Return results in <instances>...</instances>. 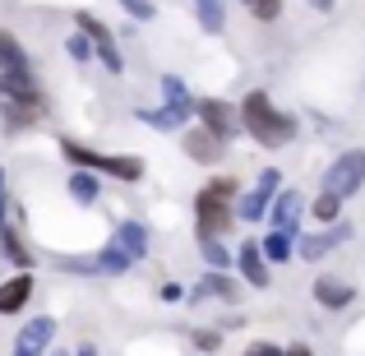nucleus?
Here are the masks:
<instances>
[{"mask_svg":"<svg viewBox=\"0 0 365 356\" xmlns=\"http://www.w3.org/2000/svg\"><path fill=\"white\" fill-rule=\"evenodd\" d=\"M46 111V98H42V83L33 79V70H5L0 74V121L5 130H28L37 116Z\"/></svg>","mask_w":365,"mask_h":356,"instance_id":"obj_1","label":"nucleus"},{"mask_svg":"<svg viewBox=\"0 0 365 356\" xmlns=\"http://www.w3.org/2000/svg\"><path fill=\"white\" fill-rule=\"evenodd\" d=\"M236 121H241V130L255 143H264V148H282V143L296 139V116L277 111L268 93H250V98L241 102V116Z\"/></svg>","mask_w":365,"mask_h":356,"instance_id":"obj_2","label":"nucleus"},{"mask_svg":"<svg viewBox=\"0 0 365 356\" xmlns=\"http://www.w3.org/2000/svg\"><path fill=\"white\" fill-rule=\"evenodd\" d=\"M232 195H236V180L232 176H217L199 190L195 199V218H199V240H217L232 227Z\"/></svg>","mask_w":365,"mask_h":356,"instance_id":"obj_3","label":"nucleus"},{"mask_svg":"<svg viewBox=\"0 0 365 356\" xmlns=\"http://www.w3.org/2000/svg\"><path fill=\"white\" fill-rule=\"evenodd\" d=\"M61 153H65L70 162H79V167H88V171H102V176H116V180H143V158L93 153V148H83V143H65V139H61Z\"/></svg>","mask_w":365,"mask_h":356,"instance_id":"obj_4","label":"nucleus"},{"mask_svg":"<svg viewBox=\"0 0 365 356\" xmlns=\"http://www.w3.org/2000/svg\"><path fill=\"white\" fill-rule=\"evenodd\" d=\"M361 185H365V153H361V148L342 153V158L333 162L329 171H324V195H333V199L356 195Z\"/></svg>","mask_w":365,"mask_h":356,"instance_id":"obj_5","label":"nucleus"},{"mask_svg":"<svg viewBox=\"0 0 365 356\" xmlns=\"http://www.w3.org/2000/svg\"><path fill=\"white\" fill-rule=\"evenodd\" d=\"M277 190H282V176H277V171L268 167L264 176L255 180V190H250L241 204L232 208V218H241V223H259V218L268 213V204H273V195H277Z\"/></svg>","mask_w":365,"mask_h":356,"instance_id":"obj_6","label":"nucleus"},{"mask_svg":"<svg viewBox=\"0 0 365 356\" xmlns=\"http://www.w3.org/2000/svg\"><path fill=\"white\" fill-rule=\"evenodd\" d=\"M195 111H199L204 130L213 134L217 143H227V139H236V134H241V121H236V111L227 107L222 98H204V102H195Z\"/></svg>","mask_w":365,"mask_h":356,"instance_id":"obj_7","label":"nucleus"},{"mask_svg":"<svg viewBox=\"0 0 365 356\" xmlns=\"http://www.w3.org/2000/svg\"><path fill=\"white\" fill-rule=\"evenodd\" d=\"M79 33H83V37H88V42H93V56H102V65H107L111 74H120V70H125V61H120V46H116V37H111L107 28H102L98 19H93V14H79Z\"/></svg>","mask_w":365,"mask_h":356,"instance_id":"obj_8","label":"nucleus"},{"mask_svg":"<svg viewBox=\"0 0 365 356\" xmlns=\"http://www.w3.org/2000/svg\"><path fill=\"white\" fill-rule=\"evenodd\" d=\"M51 333H56V320H46V315L28 320L24 329H19V338H14V356H42L46 342H51Z\"/></svg>","mask_w":365,"mask_h":356,"instance_id":"obj_9","label":"nucleus"},{"mask_svg":"<svg viewBox=\"0 0 365 356\" xmlns=\"http://www.w3.org/2000/svg\"><path fill=\"white\" fill-rule=\"evenodd\" d=\"M301 208H305V199L296 195V190H277L273 204H268V213H273V232H296Z\"/></svg>","mask_w":365,"mask_h":356,"instance_id":"obj_10","label":"nucleus"},{"mask_svg":"<svg viewBox=\"0 0 365 356\" xmlns=\"http://www.w3.org/2000/svg\"><path fill=\"white\" fill-rule=\"evenodd\" d=\"M190 116H195V102H167L162 111H139V121L143 125H153V130H162V134H171V130H180Z\"/></svg>","mask_w":365,"mask_h":356,"instance_id":"obj_11","label":"nucleus"},{"mask_svg":"<svg viewBox=\"0 0 365 356\" xmlns=\"http://www.w3.org/2000/svg\"><path fill=\"white\" fill-rule=\"evenodd\" d=\"M314 301H319L324 310H347V305L356 301V287L338 283V278H319V283H314Z\"/></svg>","mask_w":365,"mask_h":356,"instance_id":"obj_12","label":"nucleus"},{"mask_svg":"<svg viewBox=\"0 0 365 356\" xmlns=\"http://www.w3.org/2000/svg\"><path fill=\"white\" fill-rule=\"evenodd\" d=\"M28 296H33V278H28V273H19V278H9V283H0V315L24 310Z\"/></svg>","mask_w":365,"mask_h":356,"instance_id":"obj_13","label":"nucleus"},{"mask_svg":"<svg viewBox=\"0 0 365 356\" xmlns=\"http://www.w3.org/2000/svg\"><path fill=\"white\" fill-rule=\"evenodd\" d=\"M236 264H241V273H245L250 287H268V283H273V278H268V264H264V255H259L255 240H245V245H241V259H236Z\"/></svg>","mask_w":365,"mask_h":356,"instance_id":"obj_14","label":"nucleus"},{"mask_svg":"<svg viewBox=\"0 0 365 356\" xmlns=\"http://www.w3.org/2000/svg\"><path fill=\"white\" fill-rule=\"evenodd\" d=\"M111 245H120L130 259H143L148 255V232H143V223H120L116 236H111Z\"/></svg>","mask_w":365,"mask_h":356,"instance_id":"obj_15","label":"nucleus"},{"mask_svg":"<svg viewBox=\"0 0 365 356\" xmlns=\"http://www.w3.org/2000/svg\"><path fill=\"white\" fill-rule=\"evenodd\" d=\"M259 255H264V264H282V259L296 255V232H268L264 245H259Z\"/></svg>","mask_w":365,"mask_h":356,"instance_id":"obj_16","label":"nucleus"},{"mask_svg":"<svg viewBox=\"0 0 365 356\" xmlns=\"http://www.w3.org/2000/svg\"><path fill=\"white\" fill-rule=\"evenodd\" d=\"M347 240V227H333V232H319V236H305V245H296V255H305V259H319V255H329L333 245H342Z\"/></svg>","mask_w":365,"mask_h":356,"instance_id":"obj_17","label":"nucleus"},{"mask_svg":"<svg viewBox=\"0 0 365 356\" xmlns=\"http://www.w3.org/2000/svg\"><path fill=\"white\" fill-rule=\"evenodd\" d=\"M130 264H134V259L125 255L120 245H111V240H107V245L98 250V255H93V273H125Z\"/></svg>","mask_w":365,"mask_h":356,"instance_id":"obj_18","label":"nucleus"},{"mask_svg":"<svg viewBox=\"0 0 365 356\" xmlns=\"http://www.w3.org/2000/svg\"><path fill=\"white\" fill-rule=\"evenodd\" d=\"M185 148H190V158H199V162H213L217 153H222V143H217L208 130H190V134H185Z\"/></svg>","mask_w":365,"mask_h":356,"instance_id":"obj_19","label":"nucleus"},{"mask_svg":"<svg viewBox=\"0 0 365 356\" xmlns=\"http://www.w3.org/2000/svg\"><path fill=\"white\" fill-rule=\"evenodd\" d=\"M195 9H199V24L208 33H222L227 28V0H195Z\"/></svg>","mask_w":365,"mask_h":356,"instance_id":"obj_20","label":"nucleus"},{"mask_svg":"<svg viewBox=\"0 0 365 356\" xmlns=\"http://www.w3.org/2000/svg\"><path fill=\"white\" fill-rule=\"evenodd\" d=\"M24 65H28V56H24V46H19V37H9L5 28H0V74L24 70Z\"/></svg>","mask_w":365,"mask_h":356,"instance_id":"obj_21","label":"nucleus"},{"mask_svg":"<svg viewBox=\"0 0 365 356\" xmlns=\"http://www.w3.org/2000/svg\"><path fill=\"white\" fill-rule=\"evenodd\" d=\"M199 296H222V301H236V296H241V287H236L232 278H222V273L213 268V273L199 283Z\"/></svg>","mask_w":365,"mask_h":356,"instance_id":"obj_22","label":"nucleus"},{"mask_svg":"<svg viewBox=\"0 0 365 356\" xmlns=\"http://www.w3.org/2000/svg\"><path fill=\"white\" fill-rule=\"evenodd\" d=\"M0 240H5V255H9V259H14V264H19V273H28V264H33V255H28L24 236H19L14 227H5V232H0Z\"/></svg>","mask_w":365,"mask_h":356,"instance_id":"obj_23","label":"nucleus"},{"mask_svg":"<svg viewBox=\"0 0 365 356\" xmlns=\"http://www.w3.org/2000/svg\"><path fill=\"white\" fill-rule=\"evenodd\" d=\"M70 195L79 199V204H93V199H98V180H93L88 171H74L70 176Z\"/></svg>","mask_w":365,"mask_h":356,"instance_id":"obj_24","label":"nucleus"},{"mask_svg":"<svg viewBox=\"0 0 365 356\" xmlns=\"http://www.w3.org/2000/svg\"><path fill=\"white\" fill-rule=\"evenodd\" d=\"M310 213L319 218V223H338V213H342V199H333V195H324V190H319V199L310 204Z\"/></svg>","mask_w":365,"mask_h":356,"instance_id":"obj_25","label":"nucleus"},{"mask_svg":"<svg viewBox=\"0 0 365 356\" xmlns=\"http://www.w3.org/2000/svg\"><path fill=\"white\" fill-rule=\"evenodd\" d=\"M241 5H250V14H255L259 24H273V19L282 14V0H241Z\"/></svg>","mask_w":365,"mask_h":356,"instance_id":"obj_26","label":"nucleus"},{"mask_svg":"<svg viewBox=\"0 0 365 356\" xmlns=\"http://www.w3.org/2000/svg\"><path fill=\"white\" fill-rule=\"evenodd\" d=\"M199 250H204V259H208V268H217V273H222L227 264H232V255H227L222 245H217V240H199Z\"/></svg>","mask_w":365,"mask_h":356,"instance_id":"obj_27","label":"nucleus"},{"mask_svg":"<svg viewBox=\"0 0 365 356\" xmlns=\"http://www.w3.org/2000/svg\"><path fill=\"white\" fill-rule=\"evenodd\" d=\"M162 93H167V102H190V88L176 79V74H162Z\"/></svg>","mask_w":365,"mask_h":356,"instance_id":"obj_28","label":"nucleus"},{"mask_svg":"<svg viewBox=\"0 0 365 356\" xmlns=\"http://www.w3.org/2000/svg\"><path fill=\"white\" fill-rule=\"evenodd\" d=\"M195 347L199 352H217V347H222V333H217V329H199L195 333Z\"/></svg>","mask_w":365,"mask_h":356,"instance_id":"obj_29","label":"nucleus"},{"mask_svg":"<svg viewBox=\"0 0 365 356\" xmlns=\"http://www.w3.org/2000/svg\"><path fill=\"white\" fill-rule=\"evenodd\" d=\"M70 56H74L79 65H83V61H93V42H88L83 33H79V37H70Z\"/></svg>","mask_w":365,"mask_h":356,"instance_id":"obj_30","label":"nucleus"},{"mask_svg":"<svg viewBox=\"0 0 365 356\" xmlns=\"http://www.w3.org/2000/svg\"><path fill=\"white\" fill-rule=\"evenodd\" d=\"M120 5L130 9V14L139 19V24H143V19H153V14H158V9H153V0H120Z\"/></svg>","mask_w":365,"mask_h":356,"instance_id":"obj_31","label":"nucleus"},{"mask_svg":"<svg viewBox=\"0 0 365 356\" xmlns=\"http://www.w3.org/2000/svg\"><path fill=\"white\" fill-rule=\"evenodd\" d=\"M245 356H287V347H277V342H250Z\"/></svg>","mask_w":365,"mask_h":356,"instance_id":"obj_32","label":"nucleus"},{"mask_svg":"<svg viewBox=\"0 0 365 356\" xmlns=\"http://www.w3.org/2000/svg\"><path fill=\"white\" fill-rule=\"evenodd\" d=\"M158 296H162V301H180V296H185V292H180V287H176V283H167V287H162V292H158Z\"/></svg>","mask_w":365,"mask_h":356,"instance_id":"obj_33","label":"nucleus"},{"mask_svg":"<svg viewBox=\"0 0 365 356\" xmlns=\"http://www.w3.org/2000/svg\"><path fill=\"white\" fill-rule=\"evenodd\" d=\"M287 356H314V352L305 347V342H296V347H287Z\"/></svg>","mask_w":365,"mask_h":356,"instance_id":"obj_34","label":"nucleus"},{"mask_svg":"<svg viewBox=\"0 0 365 356\" xmlns=\"http://www.w3.org/2000/svg\"><path fill=\"white\" fill-rule=\"evenodd\" d=\"M0 223H5V171H0Z\"/></svg>","mask_w":365,"mask_h":356,"instance_id":"obj_35","label":"nucleus"},{"mask_svg":"<svg viewBox=\"0 0 365 356\" xmlns=\"http://www.w3.org/2000/svg\"><path fill=\"white\" fill-rule=\"evenodd\" d=\"M74 356H98V347H93V342H83V347H74Z\"/></svg>","mask_w":365,"mask_h":356,"instance_id":"obj_36","label":"nucleus"},{"mask_svg":"<svg viewBox=\"0 0 365 356\" xmlns=\"http://www.w3.org/2000/svg\"><path fill=\"white\" fill-rule=\"evenodd\" d=\"M310 5H314V9H324V14H329V9H333V0H310Z\"/></svg>","mask_w":365,"mask_h":356,"instance_id":"obj_37","label":"nucleus"},{"mask_svg":"<svg viewBox=\"0 0 365 356\" xmlns=\"http://www.w3.org/2000/svg\"><path fill=\"white\" fill-rule=\"evenodd\" d=\"M51 356H65V352H51Z\"/></svg>","mask_w":365,"mask_h":356,"instance_id":"obj_38","label":"nucleus"}]
</instances>
